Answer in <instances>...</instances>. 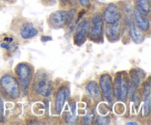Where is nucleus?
<instances>
[{
	"label": "nucleus",
	"mask_w": 151,
	"mask_h": 125,
	"mask_svg": "<svg viewBox=\"0 0 151 125\" xmlns=\"http://www.w3.org/2000/svg\"><path fill=\"white\" fill-rule=\"evenodd\" d=\"M0 87L9 98L15 99L20 96V85L17 79L10 74H6L1 76L0 79Z\"/></svg>",
	"instance_id": "1"
},
{
	"label": "nucleus",
	"mask_w": 151,
	"mask_h": 125,
	"mask_svg": "<svg viewBox=\"0 0 151 125\" xmlns=\"http://www.w3.org/2000/svg\"><path fill=\"white\" fill-rule=\"evenodd\" d=\"M52 83L48 74L41 71L35 75L33 82V89L35 93L42 96H48L52 91Z\"/></svg>",
	"instance_id": "2"
},
{
	"label": "nucleus",
	"mask_w": 151,
	"mask_h": 125,
	"mask_svg": "<svg viewBox=\"0 0 151 125\" xmlns=\"http://www.w3.org/2000/svg\"><path fill=\"white\" fill-rule=\"evenodd\" d=\"M113 91L115 96L119 101H125L128 96V78L125 72L116 74L114 82Z\"/></svg>",
	"instance_id": "3"
},
{
	"label": "nucleus",
	"mask_w": 151,
	"mask_h": 125,
	"mask_svg": "<svg viewBox=\"0 0 151 125\" xmlns=\"http://www.w3.org/2000/svg\"><path fill=\"white\" fill-rule=\"evenodd\" d=\"M15 71L22 88L24 90L27 89L32 78V71L30 65L25 62L19 63L16 66Z\"/></svg>",
	"instance_id": "4"
},
{
	"label": "nucleus",
	"mask_w": 151,
	"mask_h": 125,
	"mask_svg": "<svg viewBox=\"0 0 151 125\" xmlns=\"http://www.w3.org/2000/svg\"><path fill=\"white\" fill-rule=\"evenodd\" d=\"M75 13L73 10H58L50 15V21L55 28H61L69 24L73 19Z\"/></svg>",
	"instance_id": "5"
},
{
	"label": "nucleus",
	"mask_w": 151,
	"mask_h": 125,
	"mask_svg": "<svg viewBox=\"0 0 151 125\" xmlns=\"http://www.w3.org/2000/svg\"><path fill=\"white\" fill-rule=\"evenodd\" d=\"M121 16L122 11L119 6L114 3H111L105 8L103 19L109 24H113L120 20Z\"/></svg>",
	"instance_id": "6"
},
{
	"label": "nucleus",
	"mask_w": 151,
	"mask_h": 125,
	"mask_svg": "<svg viewBox=\"0 0 151 125\" xmlns=\"http://www.w3.org/2000/svg\"><path fill=\"white\" fill-rule=\"evenodd\" d=\"M104 29L103 19L100 14H95L91 19V24H90L89 35L93 40L99 41L103 36Z\"/></svg>",
	"instance_id": "7"
},
{
	"label": "nucleus",
	"mask_w": 151,
	"mask_h": 125,
	"mask_svg": "<svg viewBox=\"0 0 151 125\" xmlns=\"http://www.w3.org/2000/svg\"><path fill=\"white\" fill-rule=\"evenodd\" d=\"M100 86L103 96L109 101L113 100V81L111 76L109 74H104L100 78Z\"/></svg>",
	"instance_id": "8"
},
{
	"label": "nucleus",
	"mask_w": 151,
	"mask_h": 125,
	"mask_svg": "<svg viewBox=\"0 0 151 125\" xmlns=\"http://www.w3.org/2000/svg\"><path fill=\"white\" fill-rule=\"evenodd\" d=\"M134 13L139 29L142 32H147L150 29V20L147 17V13L143 11L137 5L134 8Z\"/></svg>",
	"instance_id": "9"
},
{
	"label": "nucleus",
	"mask_w": 151,
	"mask_h": 125,
	"mask_svg": "<svg viewBox=\"0 0 151 125\" xmlns=\"http://www.w3.org/2000/svg\"><path fill=\"white\" fill-rule=\"evenodd\" d=\"M89 29L90 21L87 19H83L78 25V29H77L75 35L74 36L75 43L77 45L81 46L86 41V34L89 32Z\"/></svg>",
	"instance_id": "10"
},
{
	"label": "nucleus",
	"mask_w": 151,
	"mask_h": 125,
	"mask_svg": "<svg viewBox=\"0 0 151 125\" xmlns=\"http://www.w3.org/2000/svg\"><path fill=\"white\" fill-rule=\"evenodd\" d=\"M122 32V24L119 21L113 24H109L106 28V35L109 41H116L119 39Z\"/></svg>",
	"instance_id": "11"
},
{
	"label": "nucleus",
	"mask_w": 151,
	"mask_h": 125,
	"mask_svg": "<svg viewBox=\"0 0 151 125\" xmlns=\"http://www.w3.org/2000/svg\"><path fill=\"white\" fill-rule=\"evenodd\" d=\"M68 89L65 87H61L60 89L58 91L55 96V111L58 114H60L61 113L62 110L64 106L65 101L68 96Z\"/></svg>",
	"instance_id": "12"
},
{
	"label": "nucleus",
	"mask_w": 151,
	"mask_h": 125,
	"mask_svg": "<svg viewBox=\"0 0 151 125\" xmlns=\"http://www.w3.org/2000/svg\"><path fill=\"white\" fill-rule=\"evenodd\" d=\"M134 74L131 75V84L128 85V92H134V90L138 87L139 85L142 82L144 79V72L141 69H134L133 70Z\"/></svg>",
	"instance_id": "13"
},
{
	"label": "nucleus",
	"mask_w": 151,
	"mask_h": 125,
	"mask_svg": "<svg viewBox=\"0 0 151 125\" xmlns=\"http://www.w3.org/2000/svg\"><path fill=\"white\" fill-rule=\"evenodd\" d=\"M129 26H130V35L131 37V39L133 40L136 44H141L144 41L145 35L144 34L140 32L139 29L136 26L135 24L133 22L132 19L129 21Z\"/></svg>",
	"instance_id": "14"
},
{
	"label": "nucleus",
	"mask_w": 151,
	"mask_h": 125,
	"mask_svg": "<svg viewBox=\"0 0 151 125\" xmlns=\"http://www.w3.org/2000/svg\"><path fill=\"white\" fill-rule=\"evenodd\" d=\"M86 91H88L90 96L93 99L94 101H99L101 99V94H100V88L95 81H91L88 82L86 86Z\"/></svg>",
	"instance_id": "15"
},
{
	"label": "nucleus",
	"mask_w": 151,
	"mask_h": 125,
	"mask_svg": "<svg viewBox=\"0 0 151 125\" xmlns=\"http://www.w3.org/2000/svg\"><path fill=\"white\" fill-rule=\"evenodd\" d=\"M38 31L31 23L26 24L22 26L20 31V35L24 39H29L38 35Z\"/></svg>",
	"instance_id": "16"
},
{
	"label": "nucleus",
	"mask_w": 151,
	"mask_h": 125,
	"mask_svg": "<svg viewBox=\"0 0 151 125\" xmlns=\"http://www.w3.org/2000/svg\"><path fill=\"white\" fill-rule=\"evenodd\" d=\"M137 6L145 13H149L150 11V5L149 0H137Z\"/></svg>",
	"instance_id": "17"
},
{
	"label": "nucleus",
	"mask_w": 151,
	"mask_h": 125,
	"mask_svg": "<svg viewBox=\"0 0 151 125\" xmlns=\"http://www.w3.org/2000/svg\"><path fill=\"white\" fill-rule=\"evenodd\" d=\"M143 111H144V116H148L150 113V91L147 92V94L145 96Z\"/></svg>",
	"instance_id": "18"
},
{
	"label": "nucleus",
	"mask_w": 151,
	"mask_h": 125,
	"mask_svg": "<svg viewBox=\"0 0 151 125\" xmlns=\"http://www.w3.org/2000/svg\"><path fill=\"white\" fill-rule=\"evenodd\" d=\"M78 118L77 117V116H75L74 113H73V115H71V114H69V113H67V114L66 115V123L72 124L76 123V122L78 121Z\"/></svg>",
	"instance_id": "19"
},
{
	"label": "nucleus",
	"mask_w": 151,
	"mask_h": 125,
	"mask_svg": "<svg viewBox=\"0 0 151 125\" xmlns=\"http://www.w3.org/2000/svg\"><path fill=\"white\" fill-rule=\"evenodd\" d=\"M96 124H110V119L108 117L98 116Z\"/></svg>",
	"instance_id": "20"
},
{
	"label": "nucleus",
	"mask_w": 151,
	"mask_h": 125,
	"mask_svg": "<svg viewBox=\"0 0 151 125\" xmlns=\"http://www.w3.org/2000/svg\"><path fill=\"white\" fill-rule=\"evenodd\" d=\"M80 4L83 6V7H87L89 6L90 4V0H78Z\"/></svg>",
	"instance_id": "21"
},
{
	"label": "nucleus",
	"mask_w": 151,
	"mask_h": 125,
	"mask_svg": "<svg viewBox=\"0 0 151 125\" xmlns=\"http://www.w3.org/2000/svg\"><path fill=\"white\" fill-rule=\"evenodd\" d=\"M82 121H83V124H89L90 121H91V119H90L89 116H86L83 118Z\"/></svg>",
	"instance_id": "22"
},
{
	"label": "nucleus",
	"mask_w": 151,
	"mask_h": 125,
	"mask_svg": "<svg viewBox=\"0 0 151 125\" xmlns=\"http://www.w3.org/2000/svg\"><path fill=\"white\" fill-rule=\"evenodd\" d=\"M3 116V106H2V103L1 101H0V120L2 119Z\"/></svg>",
	"instance_id": "23"
},
{
	"label": "nucleus",
	"mask_w": 151,
	"mask_h": 125,
	"mask_svg": "<svg viewBox=\"0 0 151 125\" xmlns=\"http://www.w3.org/2000/svg\"><path fill=\"white\" fill-rule=\"evenodd\" d=\"M1 46L2 47V48L6 49H8L10 48L9 45H7V44H1Z\"/></svg>",
	"instance_id": "24"
},
{
	"label": "nucleus",
	"mask_w": 151,
	"mask_h": 125,
	"mask_svg": "<svg viewBox=\"0 0 151 125\" xmlns=\"http://www.w3.org/2000/svg\"><path fill=\"white\" fill-rule=\"evenodd\" d=\"M127 124L128 125H137L138 124V123H137V122H128V123H127Z\"/></svg>",
	"instance_id": "25"
},
{
	"label": "nucleus",
	"mask_w": 151,
	"mask_h": 125,
	"mask_svg": "<svg viewBox=\"0 0 151 125\" xmlns=\"http://www.w3.org/2000/svg\"><path fill=\"white\" fill-rule=\"evenodd\" d=\"M60 1H61V2H66V1H68L69 0H59Z\"/></svg>",
	"instance_id": "26"
},
{
	"label": "nucleus",
	"mask_w": 151,
	"mask_h": 125,
	"mask_svg": "<svg viewBox=\"0 0 151 125\" xmlns=\"http://www.w3.org/2000/svg\"><path fill=\"white\" fill-rule=\"evenodd\" d=\"M3 1H8V0H3Z\"/></svg>",
	"instance_id": "27"
}]
</instances>
